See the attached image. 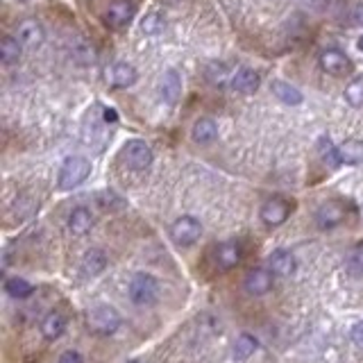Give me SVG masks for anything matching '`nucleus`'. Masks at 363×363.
Masks as SVG:
<instances>
[{"label":"nucleus","instance_id":"1","mask_svg":"<svg viewBox=\"0 0 363 363\" xmlns=\"http://www.w3.org/2000/svg\"><path fill=\"white\" fill-rule=\"evenodd\" d=\"M123 318L116 311L114 306L109 304H98L87 313V327L89 332H94L98 336H112L121 329Z\"/></svg>","mask_w":363,"mask_h":363},{"label":"nucleus","instance_id":"2","mask_svg":"<svg viewBox=\"0 0 363 363\" xmlns=\"http://www.w3.org/2000/svg\"><path fill=\"white\" fill-rule=\"evenodd\" d=\"M127 293H130L132 304L150 306L157 302V297H159V281H157V277H152L150 272H136V275L130 279Z\"/></svg>","mask_w":363,"mask_h":363},{"label":"nucleus","instance_id":"3","mask_svg":"<svg viewBox=\"0 0 363 363\" xmlns=\"http://www.w3.org/2000/svg\"><path fill=\"white\" fill-rule=\"evenodd\" d=\"M91 175V161L84 157H68L61 163L59 168V179L57 184L61 191H73L77 188L82 182H87V177Z\"/></svg>","mask_w":363,"mask_h":363},{"label":"nucleus","instance_id":"4","mask_svg":"<svg viewBox=\"0 0 363 363\" xmlns=\"http://www.w3.org/2000/svg\"><path fill=\"white\" fill-rule=\"evenodd\" d=\"M202 236V225L193 216H182L170 225V239L179 248H191L195 245Z\"/></svg>","mask_w":363,"mask_h":363},{"label":"nucleus","instance_id":"5","mask_svg":"<svg viewBox=\"0 0 363 363\" xmlns=\"http://www.w3.org/2000/svg\"><path fill=\"white\" fill-rule=\"evenodd\" d=\"M243 259V245L239 241H223L214 245V252H212V261L216 270H232L241 263Z\"/></svg>","mask_w":363,"mask_h":363},{"label":"nucleus","instance_id":"6","mask_svg":"<svg viewBox=\"0 0 363 363\" xmlns=\"http://www.w3.org/2000/svg\"><path fill=\"white\" fill-rule=\"evenodd\" d=\"M121 157L132 170H145L152 163V148L141 139H132L123 145Z\"/></svg>","mask_w":363,"mask_h":363},{"label":"nucleus","instance_id":"7","mask_svg":"<svg viewBox=\"0 0 363 363\" xmlns=\"http://www.w3.org/2000/svg\"><path fill=\"white\" fill-rule=\"evenodd\" d=\"M134 16H136L134 0H112L105 9V23L109 27H116V30L130 25Z\"/></svg>","mask_w":363,"mask_h":363},{"label":"nucleus","instance_id":"8","mask_svg":"<svg viewBox=\"0 0 363 363\" xmlns=\"http://www.w3.org/2000/svg\"><path fill=\"white\" fill-rule=\"evenodd\" d=\"M261 221L266 223L268 227H279V225H284L288 221V216H290V202L284 198H270L266 200V202L261 205Z\"/></svg>","mask_w":363,"mask_h":363},{"label":"nucleus","instance_id":"9","mask_svg":"<svg viewBox=\"0 0 363 363\" xmlns=\"http://www.w3.org/2000/svg\"><path fill=\"white\" fill-rule=\"evenodd\" d=\"M320 66L323 71L327 73V75H334V77H345V75H350L352 73V59L345 54L343 50H325L320 54Z\"/></svg>","mask_w":363,"mask_h":363},{"label":"nucleus","instance_id":"10","mask_svg":"<svg viewBox=\"0 0 363 363\" xmlns=\"http://www.w3.org/2000/svg\"><path fill=\"white\" fill-rule=\"evenodd\" d=\"M348 212H345V205L336 202V200H329V202H325L318 207L316 212V225L320 227V230H334V227H339Z\"/></svg>","mask_w":363,"mask_h":363},{"label":"nucleus","instance_id":"11","mask_svg":"<svg viewBox=\"0 0 363 363\" xmlns=\"http://www.w3.org/2000/svg\"><path fill=\"white\" fill-rule=\"evenodd\" d=\"M243 288L254 297H261V295L270 293V288H272L270 268H252L243 279Z\"/></svg>","mask_w":363,"mask_h":363},{"label":"nucleus","instance_id":"12","mask_svg":"<svg viewBox=\"0 0 363 363\" xmlns=\"http://www.w3.org/2000/svg\"><path fill=\"white\" fill-rule=\"evenodd\" d=\"M268 268L272 275H277V277H290L297 270V259L290 250L279 248L268 257Z\"/></svg>","mask_w":363,"mask_h":363},{"label":"nucleus","instance_id":"13","mask_svg":"<svg viewBox=\"0 0 363 363\" xmlns=\"http://www.w3.org/2000/svg\"><path fill=\"white\" fill-rule=\"evenodd\" d=\"M16 39L23 45H27V48H39L45 39V32H43L39 21H34V18H25V21H21L16 27Z\"/></svg>","mask_w":363,"mask_h":363},{"label":"nucleus","instance_id":"14","mask_svg":"<svg viewBox=\"0 0 363 363\" xmlns=\"http://www.w3.org/2000/svg\"><path fill=\"white\" fill-rule=\"evenodd\" d=\"M136 77H139L136 68L132 66V64H125V61H118L107 71V82H109V87H114V89L132 87L136 82Z\"/></svg>","mask_w":363,"mask_h":363},{"label":"nucleus","instance_id":"15","mask_svg":"<svg viewBox=\"0 0 363 363\" xmlns=\"http://www.w3.org/2000/svg\"><path fill=\"white\" fill-rule=\"evenodd\" d=\"M159 94L161 100L168 105H175L179 96H182V77L177 71H166L161 77V84H159Z\"/></svg>","mask_w":363,"mask_h":363},{"label":"nucleus","instance_id":"16","mask_svg":"<svg viewBox=\"0 0 363 363\" xmlns=\"http://www.w3.org/2000/svg\"><path fill=\"white\" fill-rule=\"evenodd\" d=\"M107 252L100 250V248H91L84 257H82V272H84V277H98L100 272L107 268Z\"/></svg>","mask_w":363,"mask_h":363},{"label":"nucleus","instance_id":"17","mask_svg":"<svg viewBox=\"0 0 363 363\" xmlns=\"http://www.w3.org/2000/svg\"><path fill=\"white\" fill-rule=\"evenodd\" d=\"M64 332H66V316L59 313V311H50L43 316L41 320V334L43 339L48 341H57L64 336Z\"/></svg>","mask_w":363,"mask_h":363},{"label":"nucleus","instance_id":"18","mask_svg":"<svg viewBox=\"0 0 363 363\" xmlns=\"http://www.w3.org/2000/svg\"><path fill=\"white\" fill-rule=\"evenodd\" d=\"M259 84H261V77L254 68H241L236 71V75L232 77V89L245 96L254 94V91L259 89Z\"/></svg>","mask_w":363,"mask_h":363},{"label":"nucleus","instance_id":"19","mask_svg":"<svg viewBox=\"0 0 363 363\" xmlns=\"http://www.w3.org/2000/svg\"><path fill=\"white\" fill-rule=\"evenodd\" d=\"M94 227V214L87 207H75L68 216V232L75 236H84Z\"/></svg>","mask_w":363,"mask_h":363},{"label":"nucleus","instance_id":"20","mask_svg":"<svg viewBox=\"0 0 363 363\" xmlns=\"http://www.w3.org/2000/svg\"><path fill=\"white\" fill-rule=\"evenodd\" d=\"M257 350H259V341L254 339L252 334L243 332V334L236 336V341L232 345V357H234V361H245V359H250Z\"/></svg>","mask_w":363,"mask_h":363},{"label":"nucleus","instance_id":"21","mask_svg":"<svg viewBox=\"0 0 363 363\" xmlns=\"http://www.w3.org/2000/svg\"><path fill=\"white\" fill-rule=\"evenodd\" d=\"M339 161L345 166H359L363 163V141L350 139L339 145Z\"/></svg>","mask_w":363,"mask_h":363},{"label":"nucleus","instance_id":"22","mask_svg":"<svg viewBox=\"0 0 363 363\" xmlns=\"http://www.w3.org/2000/svg\"><path fill=\"white\" fill-rule=\"evenodd\" d=\"M270 89H272V94L277 96V100H281V103L284 105H290V107H295V105H299L304 100V96H302V91L299 89H295L293 84H288V82H281V80H275L270 84Z\"/></svg>","mask_w":363,"mask_h":363},{"label":"nucleus","instance_id":"23","mask_svg":"<svg viewBox=\"0 0 363 363\" xmlns=\"http://www.w3.org/2000/svg\"><path fill=\"white\" fill-rule=\"evenodd\" d=\"M193 141L200 145H207V143H214L218 139V125L212 121V118H200V121L193 125Z\"/></svg>","mask_w":363,"mask_h":363},{"label":"nucleus","instance_id":"24","mask_svg":"<svg viewBox=\"0 0 363 363\" xmlns=\"http://www.w3.org/2000/svg\"><path fill=\"white\" fill-rule=\"evenodd\" d=\"M21 52H23V43L16 39V36H5L3 43H0V59L7 66H12L18 59H21Z\"/></svg>","mask_w":363,"mask_h":363},{"label":"nucleus","instance_id":"25","mask_svg":"<svg viewBox=\"0 0 363 363\" xmlns=\"http://www.w3.org/2000/svg\"><path fill=\"white\" fill-rule=\"evenodd\" d=\"M5 290L14 299H25L34 293V286L30 281H25L23 277H9V279H5Z\"/></svg>","mask_w":363,"mask_h":363},{"label":"nucleus","instance_id":"26","mask_svg":"<svg viewBox=\"0 0 363 363\" xmlns=\"http://www.w3.org/2000/svg\"><path fill=\"white\" fill-rule=\"evenodd\" d=\"M205 77H207L209 84L223 87L227 77H230V68H227V64H223V61H209L207 68H205Z\"/></svg>","mask_w":363,"mask_h":363},{"label":"nucleus","instance_id":"27","mask_svg":"<svg viewBox=\"0 0 363 363\" xmlns=\"http://www.w3.org/2000/svg\"><path fill=\"white\" fill-rule=\"evenodd\" d=\"M318 154H320V159L327 163V166H341L339 161V148L332 143L329 136H323L320 141H318Z\"/></svg>","mask_w":363,"mask_h":363},{"label":"nucleus","instance_id":"28","mask_svg":"<svg viewBox=\"0 0 363 363\" xmlns=\"http://www.w3.org/2000/svg\"><path fill=\"white\" fill-rule=\"evenodd\" d=\"M343 268H345V275L352 277V279L363 277V248L350 252L348 259H345V263H343Z\"/></svg>","mask_w":363,"mask_h":363},{"label":"nucleus","instance_id":"29","mask_svg":"<svg viewBox=\"0 0 363 363\" xmlns=\"http://www.w3.org/2000/svg\"><path fill=\"white\" fill-rule=\"evenodd\" d=\"M345 100H348V105L359 109L363 107V77H354L348 87H345Z\"/></svg>","mask_w":363,"mask_h":363},{"label":"nucleus","instance_id":"30","mask_svg":"<svg viewBox=\"0 0 363 363\" xmlns=\"http://www.w3.org/2000/svg\"><path fill=\"white\" fill-rule=\"evenodd\" d=\"M163 27H166V21H163L161 14H148L141 23L143 34H159L163 32Z\"/></svg>","mask_w":363,"mask_h":363},{"label":"nucleus","instance_id":"31","mask_svg":"<svg viewBox=\"0 0 363 363\" xmlns=\"http://www.w3.org/2000/svg\"><path fill=\"white\" fill-rule=\"evenodd\" d=\"M98 200H100V205H103L105 209H118V207H123V200L118 198L116 193H112V191H107V193H103V195H98Z\"/></svg>","mask_w":363,"mask_h":363},{"label":"nucleus","instance_id":"32","mask_svg":"<svg viewBox=\"0 0 363 363\" xmlns=\"http://www.w3.org/2000/svg\"><path fill=\"white\" fill-rule=\"evenodd\" d=\"M57 363H84V359H82V354L80 352H75V350H66L59 357V361Z\"/></svg>","mask_w":363,"mask_h":363},{"label":"nucleus","instance_id":"33","mask_svg":"<svg viewBox=\"0 0 363 363\" xmlns=\"http://www.w3.org/2000/svg\"><path fill=\"white\" fill-rule=\"evenodd\" d=\"M350 339L354 341V345H359V348H363V320H361V323H357V325L352 327Z\"/></svg>","mask_w":363,"mask_h":363},{"label":"nucleus","instance_id":"34","mask_svg":"<svg viewBox=\"0 0 363 363\" xmlns=\"http://www.w3.org/2000/svg\"><path fill=\"white\" fill-rule=\"evenodd\" d=\"M103 118H105V123H116V121H118V114H116V109L103 107Z\"/></svg>","mask_w":363,"mask_h":363},{"label":"nucleus","instance_id":"35","mask_svg":"<svg viewBox=\"0 0 363 363\" xmlns=\"http://www.w3.org/2000/svg\"><path fill=\"white\" fill-rule=\"evenodd\" d=\"M352 18H354V23L363 25V3H359L357 7H354V12H352Z\"/></svg>","mask_w":363,"mask_h":363},{"label":"nucleus","instance_id":"36","mask_svg":"<svg viewBox=\"0 0 363 363\" xmlns=\"http://www.w3.org/2000/svg\"><path fill=\"white\" fill-rule=\"evenodd\" d=\"M357 48L363 52V36H359V41H357Z\"/></svg>","mask_w":363,"mask_h":363}]
</instances>
